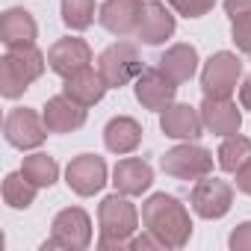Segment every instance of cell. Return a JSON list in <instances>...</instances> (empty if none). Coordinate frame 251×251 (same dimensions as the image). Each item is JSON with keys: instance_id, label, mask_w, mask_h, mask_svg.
Here are the masks:
<instances>
[{"instance_id": "cell-1", "label": "cell", "mask_w": 251, "mask_h": 251, "mask_svg": "<svg viewBox=\"0 0 251 251\" xmlns=\"http://www.w3.org/2000/svg\"><path fill=\"white\" fill-rule=\"evenodd\" d=\"M142 225L166 248H183L189 242V236H192L189 210L180 204V198L166 195V192H154L142 204Z\"/></svg>"}, {"instance_id": "cell-2", "label": "cell", "mask_w": 251, "mask_h": 251, "mask_svg": "<svg viewBox=\"0 0 251 251\" xmlns=\"http://www.w3.org/2000/svg\"><path fill=\"white\" fill-rule=\"evenodd\" d=\"M139 227V213L136 207L127 201V195H106L100 204H98V248H127L130 236L136 233Z\"/></svg>"}, {"instance_id": "cell-3", "label": "cell", "mask_w": 251, "mask_h": 251, "mask_svg": "<svg viewBox=\"0 0 251 251\" xmlns=\"http://www.w3.org/2000/svg\"><path fill=\"white\" fill-rule=\"evenodd\" d=\"M45 65H48V56L36 45L6 50V56L0 59V95L9 100L21 98L30 89V83H36L45 74Z\"/></svg>"}, {"instance_id": "cell-4", "label": "cell", "mask_w": 251, "mask_h": 251, "mask_svg": "<svg viewBox=\"0 0 251 251\" xmlns=\"http://www.w3.org/2000/svg\"><path fill=\"white\" fill-rule=\"evenodd\" d=\"M92 242V219L80 207H65L50 222V239L42 245L48 248H65V251H83Z\"/></svg>"}, {"instance_id": "cell-5", "label": "cell", "mask_w": 251, "mask_h": 251, "mask_svg": "<svg viewBox=\"0 0 251 251\" xmlns=\"http://www.w3.org/2000/svg\"><path fill=\"white\" fill-rule=\"evenodd\" d=\"M160 169L177 180H201L213 172V154L198 142H180L160 157Z\"/></svg>"}, {"instance_id": "cell-6", "label": "cell", "mask_w": 251, "mask_h": 251, "mask_svg": "<svg viewBox=\"0 0 251 251\" xmlns=\"http://www.w3.org/2000/svg\"><path fill=\"white\" fill-rule=\"evenodd\" d=\"M98 71L103 74V80H106L109 89L127 86L130 80H136V77L142 74L139 50H136L130 42H115V45H109V48L100 50V56H98Z\"/></svg>"}, {"instance_id": "cell-7", "label": "cell", "mask_w": 251, "mask_h": 251, "mask_svg": "<svg viewBox=\"0 0 251 251\" xmlns=\"http://www.w3.org/2000/svg\"><path fill=\"white\" fill-rule=\"evenodd\" d=\"M242 77V59L230 50H219L204 62L201 71V92L204 98H230Z\"/></svg>"}, {"instance_id": "cell-8", "label": "cell", "mask_w": 251, "mask_h": 251, "mask_svg": "<svg viewBox=\"0 0 251 251\" xmlns=\"http://www.w3.org/2000/svg\"><path fill=\"white\" fill-rule=\"evenodd\" d=\"M48 136V127H45V118L30 109V106H15L9 109L6 121H3V139L12 145V148H21V151H30V148H39Z\"/></svg>"}, {"instance_id": "cell-9", "label": "cell", "mask_w": 251, "mask_h": 251, "mask_svg": "<svg viewBox=\"0 0 251 251\" xmlns=\"http://www.w3.org/2000/svg\"><path fill=\"white\" fill-rule=\"evenodd\" d=\"M189 204H192L195 216H201V219H222V216H227V210L233 204V186L227 180L207 175V177L195 180V186L189 192Z\"/></svg>"}, {"instance_id": "cell-10", "label": "cell", "mask_w": 251, "mask_h": 251, "mask_svg": "<svg viewBox=\"0 0 251 251\" xmlns=\"http://www.w3.org/2000/svg\"><path fill=\"white\" fill-rule=\"evenodd\" d=\"M65 183H68L71 192H77L83 198L100 192L106 186V163H103V157H98V154L74 157L68 163V169H65Z\"/></svg>"}, {"instance_id": "cell-11", "label": "cell", "mask_w": 251, "mask_h": 251, "mask_svg": "<svg viewBox=\"0 0 251 251\" xmlns=\"http://www.w3.org/2000/svg\"><path fill=\"white\" fill-rule=\"evenodd\" d=\"M48 65H50L53 74H59L65 80V77H71V74H77V71L92 65V48L83 39H77V36L56 39L50 45V50H48Z\"/></svg>"}, {"instance_id": "cell-12", "label": "cell", "mask_w": 251, "mask_h": 251, "mask_svg": "<svg viewBox=\"0 0 251 251\" xmlns=\"http://www.w3.org/2000/svg\"><path fill=\"white\" fill-rule=\"evenodd\" d=\"M136 100L151 109V112H163L169 103H175V95H177V83L172 77H166L160 68H142V74L136 77Z\"/></svg>"}, {"instance_id": "cell-13", "label": "cell", "mask_w": 251, "mask_h": 251, "mask_svg": "<svg viewBox=\"0 0 251 251\" xmlns=\"http://www.w3.org/2000/svg\"><path fill=\"white\" fill-rule=\"evenodd\" d=\"M142 6H145L142 0H103L98 9V21L106 33L127 39V36H136Z\"/></svg>"}, {"instance_id": "cell-14", "label": "cell", "mask_w": 251, "mask_h": 251, "mask_svg": "<svg viewBox=\"0 0 251 251\" xmlns=\"http://www.w3.org/2000/svg\"><path fill=\"white\" fill-rule=\"evenodd\" d=\"M86 109L83 103H77L74 98H68L65 92L62 95H53L45 109H42V118H45V127L48 133H74L86 124Z\"/></svg>"}, {"instance_id": "cell-15", "label": "cell", "mask_w": 251, "mask_h": 251, "mask_svg": "<svg viewBox=\"0 0 251 251\" xmlns=\"http://www.w3.org/2000/svg\"><path fill=\"white\" fill-rule=\"evenodd\" d=\"M201 109L189 106V103H169L163 112H160V130L169 136V139H180V142H195L201 136Z\"/></svg>"}, {"instance_id": "cell-16", "label": "cell", "mask_w": 251, "mask_h": 251, "mask_svg": "<svg viewBox=\"0 0 251 251\" xmlns=\"http://www.w3.org/2000/svg\"><path fill=\"white\" fill-rule=\"evenodd\" d=\"M198 109H201L204 127L213 136H222L225 139V136L239 133V127H242V109L230 98H204V103Z\"/></svg>"}, {"instance_id": "cell-17", "label": "cell", "mask_w": 251, "mask_h": 251, "mask_svg": "<svg viewBox=\"0 0 251 251\" xmlns=\"http://www.w3.org/2000/svg\"><path fill=\"white\" fill-rule=\"evenodd\" d=\"M175 36V15L166 9V3L160 0H148L142 6V15H139V27H136V39L142 45H163L166 39Z\"/></svg>"}, {"instance_id": "cell-18", "label": "cell", "mask_w": 251, "mask_h": 251, "mask_svg": "<svg viewBox=\"0 0 251 251\" xmlns=\"http://www.w3.org/2000/svg\"><path fill=\"white\" fill-rule=\"evenodd\" d=\"M151 183H154V169H151V163H145L139 157L118 160L115 169H112V186H115V192L127 195V198L148 192Z\"/></svg>"}, {"instance_id": "cell-19", "label": "cell", "mask_w": 251, "mask_h": 251, "mask_svg": "<svg viewBox=\"0 0 251 251\" xmlns=\"http://www.w3.org/2000/svg\"><path fill=\"white\" fill-rule=\"evenodd\" d=\"M36 39H39V27H36V18L27 9L12 6L0 15V42L6 45V50L30 48V45H36Z\"/></svg>"}, {"instance_id": "cell-20", "label": "cell", "mask_w": 251, "mask_h": 251, "mask_svg": "<svg viewBox=\"0 0 251 251\" xmlns=\"http://www.w3.org/2000/svg\"><path fill=\"white\" fill-rule=\"evenodd\" d=\"M142 142V124L130 115H115L103 127V145L112 154H133Z\"/></svg>"}, {"instance_id": "cell-21", "label": "cell", "mask_w": 251, "mask_h": 251, "mask_svg": "<svg viewBox=\"0 0 251 251\" xmlns=\"http://www.w3.org/2000/svg\"><path fill=\"white\" fill-rule=\"evenodd\" d=\"M106 80H103V74L98 71V68H83V71H77V74H71V77H65V86H62V92L68 95V98H74L77 103H83V106H95V103H100L103 100V95H106Z\"/></svg>"}, {"instance_id": "cell-22", "label": "cell", "mask_w": 251, "mask_h": 251, "mask_svg": "<svg viewBox=\"0 0 251 251\" xmlns=\"http://www.w3.org/2000/svg\"><path fill=\"white\" fill-rule=\"evenodd\" d=\"M157 68L166 74V77H172L177 86L180 83H189L192 77H195V71H198V50L192 48V45H172L160 59H157Z\"/></svg>"}, {"instance_id": "cell-23", "label": "cell", "mask_w": 251, "mask_h": 251, "mask_svg": "<svg viewBox=\"0 0 251 251\" xmlns=\"http://www.w3.org/2000/svg\"><path fill=\"white\" fill-rule=\"evenodd\" d=\"M230 18V39L242 53H251V0H225Z\"/></svg>"}, {"instance_id": "cell-24", "label": "cell", "mask_w": 251, "mask_h": 251, "mask_svg": "<svg viewBox=\"0 0 251 251\" xmlns=\"http://www.w3.org/2000/svg\"><path fill=\"white\" fill-rule=\"evenodd\" d=\"M21 172H24V177H27L33 186H39V189H50V186L56 183V177H59V163H56L50 154L36 151V154L24 157Z\"/></svg>"}, {"instance_id": "cell-25", "label": "cell", "mask_w": 251, "mask_h": 251, "mask_svg": "<svg viewBox=\"0 0 251 251\" xmlns=\"http://www.w3.org/2000/svg\"><path fill=\"white\" fill-rule=\"evenodd\" d=\"M248 160H251V139H248V136H242V133L225 136V142L219 145V154H216L219 169H222V172L236 175Z\"/></svg>"}, {"instance_id": "cell-26", "label": "cell", "mask_w": 251, "mask_h": 251, "mask_svg": "<svg viewBox=\"0 0 251 251\" xmlns=\"http://www.w3.org/2000/svg\"><path fill=\"white\" fill-rule=\"evenodd\" d=\"M36 192H39V186H33V183L24 177V172H12V175L3 177V201H6L12 210H27V207H33Z\"/></svg>"}, {"instance_id": "cell-27", "label": "cell", "mask_w": 251, "mask_h": 251, "mask_svg": "<svg viewBox=\"0 0 251 251\" xmlns=\"http://www.w3.org/2000/svg\"><path fill=\"white\" fill-rule=\"evenodd\" d=\"M62 24L74 33H83L95 21V0H62Z\"/></svg>"}, {"instance_id": "cell-28", "label": "cell", "mask_w": 251, "mask_h": 251, "mask_svg": "<svg viewBox=\"0 0 251 251\" xmlns=\"http://www.w3.org/2000/svg\"><path fill=\"white\" fill-rule=\"evenodd\" d=\"M169 6L183 18H201L216 6V0H169Z\"/></svg>"}, {"instance_id": "cell-29", "label": "cell", "mask_w": 251, "mask_h": 251, "mask_svg": "<svg viewBox=\"0 0 251 251\" xmlns=\"http://www.w3.org/2000/svg\"><path fill=\"white\" fill-rule=\"evenodd\" d=\"M227 245L233 251H251V222L236 225L233 233H230V239H227Z\"/></svg>"}, {"instance_id": "cell-30", "label": "cell", "mask_w": 251, "mask_h": 251, "mask_svg": "<svg viewBox=\"0 0 251 251\" xmlns=\"http://www.w3.org/2000/svg\"><path fill=\"white\" fill-rule=\"evenodd\" d=\"M127 248H133V251H148V248H154V251H160V248H166L151 230H145L142 236H130V242H127Z\"/></svg>"}, {"instance_id": "cell-31", "label": "cell", "mask_w": 251, "mask_h": 251, "mask_svg": "<svg viewBox=\"0 0 251 251\" xmlns=\"http://www.w3.org/2000/svg\"><path fill=\"white\" fill-rule=\"evenodd\" d=\"M236 189L245 192V195H251V160L236 172Z\"/></svg>"}, {"instance_id": "cell-32", "label": "cell", "mask_w": 251, "mask_h": 251, "mask_svg": "<svg viewBox=\"0 0 251 251\" xmlns=\"http://www.w3.org/2000/svg\"><path fill=\"white\" fill-rule=\"evenodd\" d=\"M239 106L242 109H251V74L242 80V86H239Z\"/></svg>"}]
</instances>
